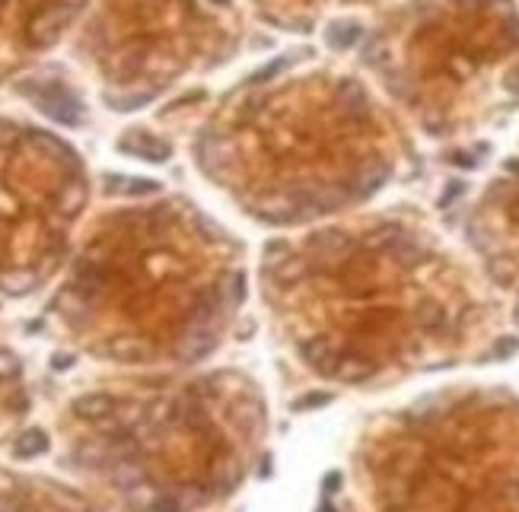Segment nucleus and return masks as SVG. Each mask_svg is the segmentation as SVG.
<instances>
[{
  "instance_id": "nucleus-1",
  "label": "nucleus",
  "mask_w": 519,
  "mask_h": 512,
  "mask_svg": "<svg viewBox=\"0 0 519 512\" xmlns=\"http://www.w3.org/2000/svg\"><path fill=\"white\" fill-rule=\"evenodd\" d=\"M38 102H42V112L51 115L54 121H61V125H77L80 121V105L73 95H67L64 90H58V86H51L48 93L38 95Z\"/></svg>"
},
{
  "instance_id": "nucleus-2",
  "label": "nucleus",
  "mask_w": 519,
  "mask_h": 512,
  "mask_svg": "<svg viewBox=\"0 0 519 512\" xmlns=\"http://www.w3.org/2000/svg\"><path fill=\"white\" fill-rule=\"evenodd\" d=\"M73 414L80 420H106L115 414V398L112 395H102V392H93V395H83V398L73 401Z\"/></svg>"
},
{
  "instance_id": "nucleus-3",
  "label": "nucleus",
  "mask_w": 519,
  "mask_h": 512,
  "mask_svg": "<svg viewBox=\"0 0 519 512\" xmlns=\"http://www.w3.org/2000/svg\"><path fill=\"white\" fill-rule=\"evenodd\" d=\"M125 153H134V156H143V160H150V162H163L169 156V147L163 140H156V137H150V134H128L125 140L118 143Z\"/></svg>"
},
{
  "instance_id": "nucleus-4",
  "label": "nucleus",
  "mask_w": 519,
  "mask_h": 512,
  "mask_svg": "<svg viewBox=\"0 0 519 512\" xmlns=\"http://www.w3.org/2000/svg\"><path fill=\"white\" fill-rule=\"evenodd\" d=\"M45 449H48V436L42 429H29V433H23L16 439L13 455H16V459H36V455H42Z\"/></svg>"
},
{
  "instance_id": "nucleus-5",
  "label": "nucleus",
  "mask_w": 519,
  "mask_h": 512,
  "mask_svg": "<svg viewBox=\"0 0 519 512\" xmlns=\"http://www.w3.org/2000/svg\"><path fill=\"white\" fill-rule=\"evenodd\" d=\"M414 318H418V325L424 328V331H443V325H446V309H440L436 303H421L418 312H414Z\"/></svg>"
},
{
  "instance_id": "nucleus-6",
  "label": "nucleus",
  "mask_w": 519,
  "mask_h": 512,
  "mask_svg": "<svg viewBox=\"0 0 519 512\" xmlns=\"http://www.w3.org/2000/svg\"><path fill=\"white\" fill-rule=\"evenodd\" d=\"M360 38V26L357 23H341V26H332L329 29V45L338 48V51H344V48H351L354 42Z\"/></svg>"
},
{
  "instance_id": "nucleus-7",
  "label": "nucleus",
  "mask_w": 519,
  "mask_h": 512,
  "mask_svg": "<svg viewBox=\"0 0 519 512\" xmlns=\"http://www.w3.org/2000/svg\"><path fill=\"white\" fill-rule=\"evenodd\" d=\"M329 401H332V395H325V392H316V395H309V398L297 401V411H309V407H319V404H329Z\"/></svg>"
},
{
  "instance_id": "nucleus-8",
  "label": "nucleus",
  "mask_w": 519,
  "mask_h": 512,
  "mask_svg": "<svg viewBox=\"0 0 519 512\" xmlns=\"http://www.w3.org/2000/svg\"><path fill=\"white\" fill-rule=\"evenodd\" d=\"M0 512H23V500L16 493H0Z\"/></svg>"
},
{
  "instance_id": "nucleus-9",
  "label": "nucleus",
  "mask_w": 519,
  "mask_h": 512,
  "mask_svg": "<svg viewBox=\"0 0 519 512\" xmlns=\"http://www.w3.org/2000/svg\"><path fill=\"white\" fill-rule=\"evenodd\" d=\"M19 363L10 357V353H0V379H10V375H16Z\"/></svg>"
},
{
  "instance_id": "nucleus-10",
  "label": "nucleus",
  "mask_w": 519,
  "mask_h": 512,
  "mask_svg": "<svg viewBox=\"0 0 519 512\" xmlns=\"http://www.w3.org/2000/svg\"><path fill=\"white\" fill-rule=\"evenodd\" d=\"M516 340H500V344H497V353H500V357H507V353H513L516 350Z\"/></svg>"
},
{
  "instance_id": "nucleus-11",
  "label": "nucleus",
  "mask_w": 519,
  "mask_h": 512,
  "mask_svg": "<svg viewBox=\"0 0 519 512\" xmlns=\"http://www.w3.org/2000/svg\"><path fill=\"white\" fill-rule=\"evenodd\" d=\"M510 493H513L516 500H519V481H513V484H510Z\"/></svg>"
}]
</instances>
